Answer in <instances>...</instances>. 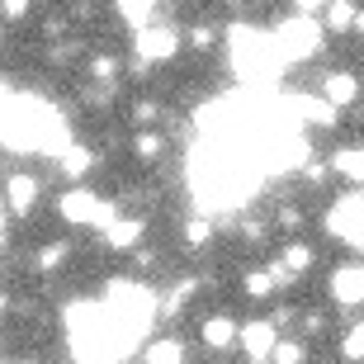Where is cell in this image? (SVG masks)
I'll return each mask as SVG.
<instances>
[{"instance_id": "31", "label": "cell", "mask_w": 364, "mask_h": 364, "mask_svg": "<svg viewBox=\"0 0 364 364\" xmlns=\"http://www.w3.org/2000/svg\"><path fill=\"white\" fill-rule=\"evenodd\" d=\"M251 364H256V360H251Z\"/></svg>"}, {"instance_id": "26", "label": "cell", "mask_w": 364, "mask_h": 364, "mask_svg": "<svg viewBox=\"0 0 364 364\" xmlns=\"http://www.w3.org/2000/svg\"><path fill=\"white\" fill-rule=\"evenodd\" d=\"M133 119L137 123H151V119H156V105H147V100H142V105H133Z\"/></svg>"}, {"instance_id": "8", "label": "cell", "mask_w": 364, "mask_h": 364, "mask_svg": "<svg viewBox=\"0 0 364 364\" xmlns=\"http://www.w3.org/2000/svg\"><path fill=\"white\" fill-rule=\"evenodd\" d=\"M105 242L119 246V251H128V246L142 242V223H137V218H114V223L105 228Z\"/></svg>"}, {"instance_id": "1", "label": "cell", "mask_w": 364, "mask_h": 364, "mask_svg": "<svg viewBox=\"0 0 364 364\" xmlns=\"http://www.w3.org/2000/svg\"><path fill=\"white\" fill-rule=\"evenodd\" d=\"M284 48L270 38V33H256V28L237 24L232 28V67L246 85H274L284 71Z\"/></svg>"}, {"instance_id": "9", "label": "cell", "mask_w": 364, "mask_h": 364, "mask_svg": "<svg viewBox=\"0 0 364 364\" xmlns=\"http://www.w3.org/2000/svg\"><path fill=\"white\" fill-rule=\"evenodd\" d=\"M10 208L14 213H28V208H33V199H38V180L33 176H10Z\"/></svg>"}, {"instance_id": "2", "label": "cell", "mask_w": 364, "mask_h": 364, "mask_svg": "<svg viewBox=\"0 0 364 364\" xmlns=\"http://www.w3.org/2000/svg\"><path fill=\"white\" fill-rule=\"evenodd\" d=\"M274 43L284 48L289 62H303V57L317 53V43H322V24H317L312 14H294V19H284V24H279Z\"/></svg>"}, {"instance_id": "12", "label": "cell", "mask_w": 364, "mask_h": 364, "mask_svg": "<svg viewBox=\"0 0 364 364\" xmlns=\"http://www.w3.org/2000/svg\"><path fill=\"white\" fill-rule=\"evenodd\" d=\"M142 364H185V346L180 341H151Z\"/></svg>"}, {"instance_id": "5", "label": "cell", "mask_w": 364, "mask_h": 364, "mask_svg": "<svg viewBox=\"0 0 364 364\" xmlns=\"http://www.w3.org/2000/svg\"><path fill=\"white\" fill-rule=\"evenodd\" d=\"M331 298L341 308H364V270L360 265H341L331 274Z\"/></svg>"}, {"instance_id": "29", "label": "cell", "mask_w": 364, "mask_h": 364, "mask_svg": "<svg viewBox=\"0 0 364 364\" xmlns=\"http://www.w3.org/2000/svg\"><path fill=\"white\" fill-rule=\"evenodd\" d=\"M5 308H10V298H5V294H0V317H5Z\"/></svg>"}, {"instance_id": "6", "label": "cell", "mask_w": 364, "mask_h": 364, "mask_svg": "<svg viewBox=\"0 0 364 364\" xmlns=\"http://www.w3.org/2000/svg\"><path fill=\"white\" fill-rule=\"evenodd\" d=\"M237 336H242V346L251 350V360H256V364L265 360V355H274V346H279V336H274V322H246Z\"/></svg>"}, {"instance_id": "30", "label": "cell", "mask_w": 364, "mask_h": 364, "mask_svg": "<svg viewBox=\"0 0 364 364\" xmlns=\"http://www.w3.org/2000/svg\"><path fill=\"white\" fill-rule=\"evenodd\" d=\"M0 242H5V208H0Z\"/></svg>"}, {"instance_id": "7", "label": "cell", "mask_w": 364, "mask_h": 364, "mask_svg": "<svg viewBox=\"0 0 364 364\" xmlns=\"http://www.w3.org/2000/svg\"><path fill=\"white\" fill-rule=\"evenodd\" d=\"M360 95V81H355L350 71H331V76H322V100L331 109H346Z\"/></svg>"}, {"instance_id": "22", "label": "cell", "mask_w": 364, "mask_h": 364, "mask_svg": "<svg viewBox=\"0 0 364 364\" xmlns=\"http://www.w3.org/2000/svg\"><path fill=\"white\" fill-rule=\"evenodd\" d=\"M133 151L142 156V161H156V156H161V137H151V133H137Z\"/></svg>"}, {"instance_id": "28", "label": "cell", "mask_w": 364, "mask_h": 364, "mask_svg": "<svg viewBox=\"0 0 364 364\" xmlns=\"http://www.w3.org/2000/svg\"><path fill=\"white\" fill-rule=\"evenodd\" d=\"M294 5H298V10H303V14H312V10H322L326 0H294Z\"/></svg>"}, {"instance_id": "27", "label": "cell", "mask_w": 364, "mask_h": 364, "mask_svg": "<svg viewBox=\"0 0 364 364\" xmlns=\"http://www.w3.org/2000/svg\"><path fill=\"white\" fill-rule=\"evenodd\" d=\"M279 223H284V228H298L303 218H298V208H284V213H279Z\"/></svg>"}, {"instance_id": "3", "label": "cell", "mask_w": 364, "mask_h": 364, "mask_svg": "<svg viewBox=\"0 0 364 364\" xmlns=\"http://www.w3.org/2000/svg\"><path fill=\"white\" fill-rule=\"evenodd\" d=\"M326 228L336 232L346 246H360V251H364V194H346V199L331 203Z\"/></svg>"}, {"instance_id": "13", "label": "cell", "mask_w": 364, "mask_h": 364, "mask_svg": "<svg viewBox=\"0 0 364 364\" xmlns=\"http://www.w3.org/2000/svg\"><path fill=\"white\" fill-rule=\"evenodd\" d=\"M57 166H62V171H67V176H85V171H90L95 166V156L85 147H76V142H71L67 151H62V156H57Z\"/></svg>"}, {"instance_id": "11", "label": "cell", "mask_w": 364, "mask_h": 364, "mask_svg": "<svg viewBox=\"0 0 364 364\" xmlns=\"http://www.w3.org/2000/svg\"><path fill=\"white\" fill-rule=\"evenodd\" d=\"M312 265V251L303 242H289L284 246V256H279V270H284V279H298V274Z\"/></svg>"}, {"instance_id": "4", "label": "cell", "mask_w": 364, "mask_h": 364, "mask_svg": "<svg viewBox=\"0 0 364 364\" xmlns=\"http://www.w3.org/2000/svg\"><path fill=\"white\" fill-rule=\"evenodd\" d=\"M133 48H137V62H166V57H176V48H180V33L176 28H137V38H133Z\"/></svg>"}, {"instance_id": "25", "label": "cell", "mask_w": 364, "mask_h": 364, "mask_svg": "<svg viewBox=\"0 0 364 364\" xmlns=\"http://www.w3.org/2000/svg\"><path fill=\"white\" fill-rule=\"evenodd\" d=\"M189 43H194V48H213V28H208V24L189 28Z\"/></svg>"}, {"instance_id": "24", "label": "cell", "mask_w": 364, "mask_h": 364, "mask_svg": "<svg viewBox=\"0 0 364 364\" xmlns=\"http://www.w3.org/2000/svg\"><path fill=\"white\" fill-rule=\"evenodd\" d=\"M28 10H33L28 0H0V14H5V19H24Z\"/></svg>"}, {"instance_id": "17", "label": "cell", "mask_w": 364, "mask_h": 364, "mask_svg": "<svg viewBox=\"0 0 364 364\" xmlns=\"http://www.w3.org/2000/svg\"><path fill=\"white\" fill-rule=\"evenodd\" d=\"M208 237H213V223H208V218H189V223H185V242L189 246H203V242H208Z\"/></svg>"}, {"instance_id": "14", "label": "cell", "mask_w": 364, "mask_h": 364, "mask_svg": "<svg viewBox=\"0 0 364 364\" xmlns=\"http://www.w3.org/2000/svg\"><path fill=\"white\" fill-rule=\"evenodd\" d=\"M355 19H360V10H355L350 0H331L326 5V28H350Z\"/></svg>"}, {"instance_id": "15", "label": "cell", "mask_w": 364, "mask_h": 364, "mask_svg": "<svg viewBox=\"0 0 364 364\" xmlns=\"http://www.w3.org/2000/svg\"><path fill=\"white\" fill-rule=\"evenodd\" d=\"M336 171H341L346 180H364V147L341 151V156H336Z\"/></svg>"}, {"instance_id": "23", "label": "cell", "mask_w": 364, "mask_h": 364, "mask_svg": "<svg viewBox=\"0 0 364 364\" xmlns=\"http://www.w3.org/2000/svg\"><path fill=\"white\" fill-rule=\"evenodd\" d=\"M90 71L100 76V81H114V71H119V62H114V57H95V62H90Z\"/></svg>"}, {"instance_id": "18", "label": "cell", "mask_w": 364, "mask_h": 364, "mask_svg": "<svg viewBox=\"0 0 364 364\" xmlns=\"http://www.w3.org/2000/svg\"><path fill=\"white\" fill-rule=\"evenodd\" d=\"M341 350H346V360H364V322H355L350 331H346Z\"/></svg>"}, {"instance_id": "16", "label": "cell", "mask_w": 364, "mask_h": 364, "mask_svg": "<svg viewBox=\"0 0 364 364\" xmlns=\"http://www.w3.org/2000/svg\"><path fill=\"white\" fill-rule=\"evenodd\" d=\"M274 284H279V279H274V265H270V270H251V274H246V294H251V298H265Z\"/></svg>"}, {"instance_id": "19", "label": "cell", "mask_w": 364, "mask_h": 364, "mask_svg": "<svg viewBox=\"0 0 364 364\" xmlns=\"http://www.w3.org/2000/svg\"><path fill=\"white\" fill-rule=\"evenodd\" d=\"M67 260V242H53V246H43V256H38V270L43 274H53L57 265Z\"/></svg>"}, {"instance_id": "20", "label": "cell", "mask_w": 364, "mask_h": 364, "mask_svg": "<svg viewBox=\"0 0 364 364\" xmlns=\"http://www.w3.org/2000/svg\"><path fill=\"white\" fill-rule=\"evenodd\" d=\"M303 360H308V350H303L298 341H279V346H274V364H303Z\"/></svg>"}, {"instance_id": "10", "label": "cell", "mask_w": 364, "mask_h": 364, "mask_svg": "<svg viewBox=\"0 0 364 364\" xmlns=\"http://www.w3.org/2000/svg\"><path fill=\"white\" fill-rule=\"evenodd\" d=\"M232 341H237L232 317H208V322H203V346H208V350H228Z\"/></svg>"}, {"instance_id": "21", "label": "cell", "mask_w": 364, "mask_h": 364, "mask_svg": "<svg viewBox=\"0 0 364 364\" xmlns=\"http://www.w3.org/2000/svg\"><path fill=\"white\" fill-rule=\"evenodd\" d=\"M151 5H156V0H119L123 19H133V24H142V19H147V14H151Z\"/></svg>"}]
</instances>
